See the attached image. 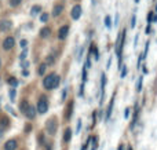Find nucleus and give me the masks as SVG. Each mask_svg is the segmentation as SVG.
Here are the masks:
<instances>
[{
  "label": "nucleus",
  "mask_w": 157,
  "mask_h": 150,
  "mask_svg": "<svg viewBox=\"0 0 157 150\" xmlns=\"http://www.w3.org/2000/svg\"><path fill=\"white\" fill-rule=\"evenodd\" d=\"M128 116H130V109H125V113H124V117L127 118Z\"/></svg>",
  "instance_id": "nucleus-26"
},
{
  "label": "nucleus",
  "mask_w": 157,
  "mask_h": 150,
  "mask_svg": "<svg viewBox=\"0 0 157 150\" xmlns=\"http://www.w3.org/2000/svg\"><path fill=\"white\" fill-rule=\"evenodd\" d=\"M17 146H18L17 141H15V139H10V141H7V142H6L4 150H15V149H17Z\"/></svg>",
  "instance_id": "nucleus-7"
},
{
  "label": "nucleus",
  "mask_w": 157,
  "mask_h": 150,
  "mask_svg": "<svg viewBox=\"0 0 157 150\" xmlns=\"http://www.w3.org/2000/svg\"><path fill=\"white\" fill-rule=\"evenodd\" d=\"M44 72H46V63L40 65V68H39V74H43Z\"/></svg>",
  "instance_id": "nucleus-19"
},
{
  "label": "nucleus",
  "mask_w": 157,
  "mask_h": 150,
  "mask_svg": "<svg viewBox=\"0 0 157 150\" xmlns=\"http://www.w3.org/2000/svg\"><path fill=\"white\" fill-rule=\"evenodd\" d=\"M11 26H13V24H11V21H8V19L0 21V32H7V30L11 29Z\"/></svg>",
  "instance_id": "nucleus-5"
},
{
  "label": "nucleus",
  "mask_w": 157,
  "mask_h": 150,
  "mask_svg": "<svg viewBox=\"0 0 157 150\" xmlns=\"http://www.w3.org/2000/svg\"><path fill=\"white\" fill-rule=\"evenodd\" d=\"M68 32H69V26L65 25V26H62L59 30H58V37H59L61 40H65L66 36H68Z\"/></svg>",
  "instance_id": "nucleus-6"
},
{
  "label": "nucleus",
  "mask_w": 157,
  "mask_h": 150,
  "mask_svg": "<svg viewBox=\"0 0 157 150\" xmlns=\"http://www.w3.org/2000/svg\"><path fill=\"white\" fill-rule=\"evenodd\" d=\"M62 11H63V6L62 4H57V6H54V8H52V15L58 17Z\"/></svg>",
  "instance_id": "nucleus-10"
},
{
  "label": "nucleus",
  "mask_w": 157,
  "mask_h": 150,
  "mask_svg": "<svg viewBox=\"0 0 157 150\" xmlns=\"http://www.w3.org/2000/svg\"><path fill=\"white\" fill-rule=\"evenodd\" d=\"M113 102H114V96L112 98V101H110V105H109V109H108V114H106V117H109V116H110V113H112V107H113Z\"/></svg>",
  "instance_id": "nucleus-17"
},
{
  "label": "nucleus",
  "mask_w": 157,
  "mask_h": 150,
  "mask_svg": "<svg viewBox=\"0 0 157 150\" xmlns=\"http://www.w3.org/2000/svg\"><path fill=\"white\" fill-rule=\"evenodd\" d=\"M81 15V6H75L73 8H72V18L73 19H78Z\"/></svg>",
  "instance_id": "nucleus-8"
},
{
  "label": "nucleus",
  "mask_w": 157,
  "mask_h": 150,
  "mask_svg": "<svg viewBox=\"0 0 157 150\" xmlns=\"http://www.w3.org/2000/svg\"><path fill=\"white\" fill-rule=\"evenodd\" d=\"M8 126H10V121H8L7 117H2V118H0V128L4 129V128H7Z\"/></svg>",
  "instance_id": "nucleus-12"
},
{
  "label": "nucleus",
  "mask_w": 157,
  "mask_h": 150,
  "mask_svg": "<svg viewBox=\"0 0 157 150\" xmlns=\"http://www.w3.org/2000/svg\"><path fill=\"white\" fill-rule=\"evenodd\" d=\"M10 99H11V102H14V99H15V88H11L10 90Z\"/></svg>",
  "instance_id": "nucleus-18"
},
{
  "label": "nucleus",
  "mask_w": 157,
  "mask_h": 150,
  "mask_svg": "<svg viewBox=\"0 0 157 150\" xmlns=\"http://www.w3.org/2000/svg\"><path fill=\"white\" fill-rule=\"evenodd\" d=\"M58 84H59V76L55 73L48 74V76H46L43 80V85L46 90H54V88L58 87Z\"/></svg>",
  "instance_id": "nucleus-1"
},
{
  "label": "nucleus",
  "mask_w": 157,
  "mask_h": 150,
  "mask_svg": "<svg viewBox=\"0 0 157 150\" xmlns=\"http://www.w3.org/2000/svg\"><path fill=\"white\" fill-rule=\"evenodd\" d=\"M71 137H72V131H71V128H68L65 131V137H63V141L65 142H69L71 141Z\"/></svg>",
  "instance_id": "nucleus-15"
},
{
  "label": "nucleus",
  "mask_w": 157,
  "mask_h": 150,
  "mask_svg": "<svg viewBox=\"0 0 157 150\" xmlns=\"http://www.w3.org/2000/svg\"><path fill=\"white\" fill-rule=\"evenodd\" d=\"M19 3H21V0H10V4L13 6V7H17Z\"/></svg>",
  "instance_id": "nucleus-21"
},
{
  "label": "nucleus",
  "mask_w": 157,
  "mask_h": 150,
  "mask_svg": "<svg viewBox=\"0 0 157 150\" xmlns=\"http://www.w3.org/2000/svg\"><path fill=\"white\" fill-rule=\"evenodd\" d=\"M40 11H41V7H40V6H33L32 10H30V14H32V15H36V14H39Z\"/></svg>",
  "instance_id": "nucleus-14"
},
{
  "label": "nucleus",
  "mask_w": 157,
  "mask_h": 150,
  "mask_svg": "<svg viewBox=\"0 0 157 150\" xmlns=\"http://www.w3.org/2000/svg\"><path fill=\"white\" fill-rule=\"evenodd\" d=\"M123 69H124V70L121 72V77H124L125 74H127V68H123Z\"/></svg>",
  "instance_id": "nucleus-27"
},
{
  "label": "nucleus",
  "mask_w": 157,
  "mask_h": 150,
  "mask_svg": "<svg viewBox=\"0 0 157 150\" xmlns=\"http://www.w3.org/2000/svg\"><path fill=\"white\" fill-rule=\"evenodd\" d=\"M8 84H11L13 87H17L19 83H18V80H17L15 77H10V79H8Z\"/></svg>",
  "instance_id": "nucleus-16"
},
{
  "label": "nucleus",
  "mask_w": 157,
  "mask_h": 150,
  "mask_svg": "<svg viewBox=\"0 0 157 150\" xmlns=\"http://www.w3.org/2000/svg\"><path fill=\"white\" fill-rule=\"evenodd\" d=\"M28 107H29V103H28V101H22L21 105H19V110H21L24 114H25V112L28 110Z\"/></svg>",
  "instance_id": "nucleus-13"
},
{
  "label": "nucleus",
  "mask_w": 157,
  "mask_h": 150,
  "mask_svg": "<svg viewBox=\"0 0 157 150\" xmlns=\"http://www.w3.org/2000/svg\"><path fill=\"white\" fill-rule=\"evenodd\" d=\"M135 2H136V3H138V2H139V0H135Z\"/></svg>",
  "instance_id": "nucleus-32"
},
{
  "label": "nucleus",
  "mask_w": 157,
  "mask_h": 150,
  "mask_svg": "<svg viewBox=\"0 0 157 150\" xmlns=\"http://www.w3.org/2000/svg\"><path fill=\"white\" fill-rule=\"evenodd\" d=\"M105 24H106V26L108 28H110V18H109V17H106L105 18Z\"/></svg>",
  "instance_id": "nucleus-23"
},
{
  "label": "nucleus",
  "mask_w": 157,
  "mask_h": 150,
  "mask_svg": "<svg viewBox=\"0 0 157 150\" xmlns=\"http://www.w3.org/2000/svg\"><path fill=\"white\" fill-rule=\"evenodd\" d=\"M40 21L41 22H47V21H48V15H47V14H41V15H40Z\"/></svg>",
  "instance_id": "nucleus-20"
},
{
  "label": "nucleus",
  "mask_w": 157,
  "mask_h": 150,
  "mask_svg": "<svg viewBox=\"0 0 157 150\" xmlns=\"http://www.w3.org/2000/svg\"><path fill=\"white\" fill-rule=\"evenodd\" d=\"M28 65H29L28 62H22V68H28Z\"/></svg>",
  "instance_id": "nucleus-28"
},
{
  "label": "nucleus",
  "mask_w": 157,
  "mask_h": 150,
  "mask_svg": "<svg viewBox=\"0 0 157 150\" xmlns=\"http://www.w3.org/2000/svg\"><path fill=\"white\" fill-rule=\"evenodd\" d=\"M0 66H2V59H0Z\"/></svg>",
  "instance_id": "nucleus-31"
},
{
  "label": "nucleus",
  "mask_w": 157,
  "mask_h": 150,
  "mask_svg": "<svg viewBox=\"0 0 157 150\" xmlns=\"http://www.w3.org/2000/svg\"><path fill=\"white\" fill-rule=\"evenodd\" d=\"M26 44H28L26 40H22L21 41V47H22V48H26Z\"/></svg>",
  "instance_id": "nucleus-24"
},
{
  "label": "nucleus",
  "mask_w": 157,
  "mask_h": 150,
  "mask_svg": "<svg viewBox=\"0 0 157 150\" xmlns=\"http://www.w3.org/2000/svg\"><path fill=\"white\" fill-rule=\"evenodd\" d=\"M14 44H15L14 37H13V36H8V37H6L4 41H3V48H4V50H11L14 47Z\"/></svg>",
  "instance_id": "nucleus-4"
},
{
  "label": "nucleus",
  "mask_w": 157,
  "mask_h": 150,
  "mask_svg": "<svg viewBox=\"0 0 157 150\" xmlns=\"http://www.w3.org/2000/svg\"><path fill=\"white\" fill-rule=\"evenodd\" d=\"M25 116H26L28 118H35V116H36V109H35V106H32V105H29V107H28V110L25 112Z\"/></svg>",
  "instance_id": "nucleus-9"
},
{
  "label": "nucleus",
  "mask_w": 157,
  "mask_h": 150,
  "mask_svg": "<svg viewBox=\"0 0 157 150\" xmlns=\"http://www.w3.org/2000/svg\"><path fill=\"white\" fill-rule=\"evenodd\" d=\"M47 131H48L50 135L55 134V131H57V120L55 118H51V120L47 121Z\"/></svg>",
  "instance_id": "nucleus-3"
},
{
  "label": "nucleus",
  "mask_w": 157,
  "mask_h": 150,
  "mask_svg": "<svg viewBox=\"0 0 157 150\" xmlns=\"http://www.w3.org/2000/svg\"><path fill=\"white\" fill-rule=\"evenodd\" d=\"M6 110H7V112H10L13 116H15V112H14L13 107H10V105H7V106H6Z\"/></svg>",
  "instance_id": "nucleus-22"
},
{
  "label": "nucleus",
  "mask_w": 157,
  "mask_h": 150,
  "mask_svg": "<svg viewBox=\"0 0 157 150\" xmlns=\"http://www.w3.org/2000/svg\"><path fill=\"white\" fill-rule=\"evenodd\" d=\"M52 62H54L52 57H47V63H52Z\"/></svg>",
  "instance_id": "nucleus-25"
},
{
  "label": "nucleus",
  "mask_w": 157,
  "mask_h": 150,
  "mask_svg": "<svg viewBox=\"0 0 157 150\" xmlns=\"http://www.w3.org/2000/svg\"><path fill=\"white\" fill-rule=\"evenodd\" d=\"M2 137H3V129L0 128V138H2Z\"/></svg>",
  "instance_id": "nucleus-30"
},
{
  "label": "nucleus",
  "mask_w": 157,
  "mask_h": 150,
  "mask_svg": "<svg viewBox=\"0 0 157 150\" xmlns=\"http://www.w3.org/2000/svg\"><path fill=\"white\" fill-rule=\"evenodd\" d=\"M50 35H51V29H50V28L46 26V28H43V29L40 30V36H41L43 39H47Z\"/></svg>",
  "instance_id": "nucleus-11"
},
{
  "label": "nucleus",
  "mask_w": 157,
  "mask_h": 150,
  "mask_svg": "<svg viewBox=\"0 0 157 150\" xmlns=\"http://www.w3.org/2000/svg\"><path fill=\"white\" fill-rule=\"evenodd\" d=\"M65 96H66V90H63V92H62V99H65Z\"/></svg>",
  "instance_id": "nucleus-29"
},
{
  "label": "nucleus",
  "mask_w": 157,
  "mask_h": 150,
  "mask_svg": "<svg viewBox=\"0 0 157 150\" xmlns=\"http://www.w3.org/2000/svg\"><path fill=\"white\" fill-rule=\"evenodd\" d=\"M48 110V102H47V98L46 96H40V99H39L37 102V113H40V114H44V113Z\"/></svg>",
  "instance_id": "nucleus-2"
}]
</instances>
